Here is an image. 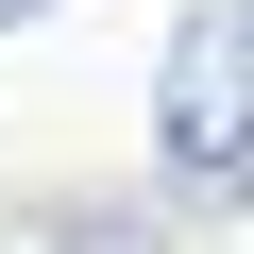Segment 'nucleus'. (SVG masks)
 <instances>
[{
	"instance_id": "f257e3e1",
	"label": "nucleus",
	"mask_w": 254,
	"mask_h": 254,
	"mask_svg": "<svg viewBox=\"0 0 254 254\" xmlns=\"http://www.w3.org/2000/svg\"><path fill=\"white\" fill-rule=\"evenodd\" d=\"M153 153H170L187 203H237V187H254V0H187V17H170Z\"/></svg>"
},
{
	"instance_id": "f03ea898",
	"label": "nucleus",
	"mask_w": 254,
	"mask_h": 254,
	"mask_svg": "<svg viewBox=\"0 0 254 254\" xmlns=\"http://www.w3.org/2000/svg\"><path fill=\"white\" fill-rule=\"evenodd\" d=\"M34 17H51V0H0V34H34Z\"/></svg>"
}]
</instances>
